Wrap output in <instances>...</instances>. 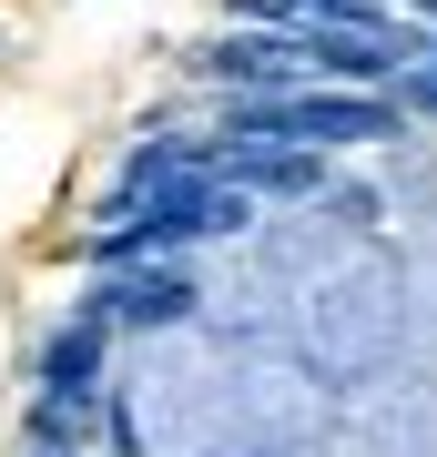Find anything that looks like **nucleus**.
Masks as SVG:
<instances>
[{
  "label": "nucleus",
  "mask_w": 437,
  "mask_h": 457,
  "mask_svg": "<svg viewBox=\"0 0 437 457\" xmlns=\"http://www.w3.org/2000/svg\"><path fill=\"white\" fill-rule=\"evenodd\" d=\"M204 173L244 204H295V194H325V153H295V143H204Z\"/></svg>",
  "instance_id": "1"
},
{
  "label": "nucleus",
  "mask_w": 437,
  "mask_h": 457,
  "mask_svg": "<svg viewBox=\"0 0 437 457\" xmlns=\"http://www.w3.org/2000/svg\"><path fill=\"white\" fill-rule=\"evenodd\" d=\"M204 82H224L234 102H265V92H306V51L295 31H234L204 51Z\"/></svg>",
  "instance_id": "2"
},
{
  "label": "nucleus",
  "mask_w": 437,
  "mask_h": 457,
  "mask_svg": "<svg viewBox=\"0 0 437 457\" xmlns=\"http://www.w3.org/2000/svg\"><path fill=\"white\" fill-rule=\"evenodd\" d=\"M92 315H102V326H122V336L183 326V315H194V275H173V264H122V275L92 295Z\"/></svg>",
  "instance_id": "3"
},
{
  "label": "nucleus",
  "mask_w": 437,
  "mask_h": 457,
  "mask_svg": "<svg viewBox=\"0 0 437 457\" xmlns=\"http://www.w3.org/2000/svg\"><path fill=\"white\" fill-rule=\"evenodd\" d=\"M31 457H71V447H31Z\"/></svg>",
  "instance_id": "4"
}]
</instances>
